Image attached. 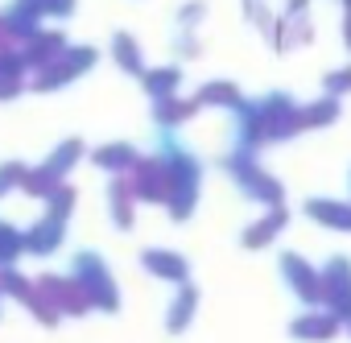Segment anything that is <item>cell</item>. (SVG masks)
I'll return each mask as SVG.
<instances>
[{"label": "cell", "instance_id": "cell-14", "mask_svg": "<svg viewBox=\"0 0 351 343\" xmlns=\"http://www.w3.org/2000/svg\"><path fill=\"white\" fill-rule=\"evenodd\" d=\"M306 215L330 232H351V203H339V199H310L306 203Z\"/></svg>", "mask_w": 351, "mask_h": 343}, {"label": "cell", "instance_id": "cell-24", "mask_svg": "<svg viewBox=\"0 0 351 343\" xmlns=\"http://www.w3.org/2000/svg\"><path fill=\"white\" fill-rule=\"evenodd\" d=\"M34 289H38V281H29V277H25V273H17L13 265H9V269H0V294H9V298L25 302Z\"/></svg>", "mask_w": 351, "mask_h": 343}, {"label": "cell", "instance_id": "cell-21", "mask_svg": "<svg viewBox=\"0 0 351 343\" xmlns=\"http://www.w3.org/2000/svg\"><path fill=\"white\" fill-rule=\"evenodd\" d=\"M335 120H339V99L335 95H322V99L302 108V128H326Z\"/></svg>", "mask_w": 351, "mask_h": 343}, {"label": "cell", "instance_id": "cell-11", "mask_svg": "<svg viewBox=\"0 0 351 343\" xmlns=\"http://www.w3.org/2000/svg\"><path fill=\"white\" fill-rule=\"evenodd\" d=\"M62 240H66V220H58V215L46 211V215L25 232V252H34V257H50Z\"/></svg>", "mask_w": 351, "mask_h": 343}, {"label": "cell", "instance_id": "cell-9", "mask_svg": "<svg viewBox=\"0 0 351 343\" xmlns=\"http://www.w3.org/2000/svg\"><path fill=\"white\" fill-rule=\"evenodd\" d=\"M343 331V322L326 310V306H314V310H302L293 322H289V335L298 343H330L335 335Z\"/></svg>", "mask_w": 351, "mask_h": 343}, {"label": "cell", "instance_id": "cell-20", "mask_svg": "<svg viewBox=\"0 0 351 343\" xmlns=\"http://www.w3.org/2000/svg\"><path fill=\"white\" fill-rule=\"evenodd\" d=\"M79 157H83V141H62V145L46 157V169H50V174L62 182V178L71 174V169L79 165Z\"/></svg>", "mask_w": 351, "mask_h": 343}, {"label": "cell", "instance_id": "cell-7", "mask_svg": "<svg viewBox=\"0 0 351 343\" xmlns=\"http://www.w3.org/2000/svg\"><path fill=\"white\" fill-rule=\"evenodd\" d=\"M38 289L58 306V314H66V318H83L87 310H91V302H87V294L79 289V281L75 277H38Z\"/></svg>", "mask_w": 351, "mask_h": 343}, {"label": "cell", "instance_id": "cell-22", "mask_svg": "<svg viewBox=\"0 0 351 343\" xmlns=\"http://www.w3.org/2000/svg\"><path fill=\"white\" fill-rule=\"evenodd\" d=\"M199 108H236L240 104V87L236 83H207L199 95H195Z\"/></svg>", "mask_w": 351, "mask_h": 343}, {"label": "cell", "instance_id": "cell-29", "mask_svg": "<svg viewBox=\"0 0 351 343\" xmlns=\"http://www.w3.org/2000/svg\"><path fill=\"white\" fill-rule=\"evenodd\" d=\"M343 331H351V322H347V327H343Z\"/></svg>", "mask_w": 351, "mask_h": 343}, {"label": "cell", "instance_id": "cell-12", "mask_svg": "<svg viewBox=\"0 0 351 343\" xmlns=\"http://www.w3.org/2000/svg\"><path fill=\"white\" fill-rule=\"evenodd\" d=\"M195 314H199V289L186 281V285H178V294H173V302L165 310V331L169 335H186L191 322H195Z\"/></svg>", "mask_w": 351, "mask_h": 343}, {"label": "cell", "instance_id": "cell-13", "mask_svg": "<svg viewBox=\"0 0 351 343\" xmlns=\"http://www.w3.org/2000/svg\"><path fill=\"white\" fill-rule=\"evenodd\" d=\"M285 224H289L285 203H281V207H269V215H261L256 224H248V228H244L240 244H244V248H265V244H273V240H277V232H281Z\"/></svg>", "mask_w": 351, "mask_h": 343}, {"label": "cell", "instance_id": "cell-23", "mask_svg": "<svg viewBox=\"0 0 351 343\" xmlns=\"http://www.w3.org/2000/svg\"><path fill=\"white\" fill-rule=\"evenodd\" d=\"M112 50H116V62H120L128 75H145V58H141V46H136L128 34H116V38H112Z\"/></svg>", "mask_w": 351, "mask_h": 343}, {"label": "cell", "instance_id": "cell-4", "mask_svg": "<svg viewBox=\"0 0 351 343\" xmlns=\"http://www.w3.org/2000/svg\"><path fill=\"white\" fill-rule=\"evenodd\" d=\"M318 273H322V289H326V302L322 306L347 327L351 322V261L347 257H330Z\"/></svg>", "mask_w": 351, "mask_h": 343}, {"label": "cell", "instance_id": "cell-5", "mask_svg": "<svg viewBox=\"0 0 351 343\" xmlns=\"http://www.w3.org/2000/svg\"><path fill=\"white\" fill-rule=\"evenodd\" d=\"M281 277H285V285L306 302V310H314V306H322L326 302V289H322V273L306 261V257H298V252H285L281 257Z\"/></svg>", "mask_w": 351, "mask_h": 343}, {"label": "cell", "instance_id": "cell-17", "mask_svg": "<svg viewBox=\"0 0 351 343\" xmlns=\"http://www.w3.org/2000/svg\"><path fill=\"white\" fill-rule=\"evenodd\" d=\"M38 17H46L38 0H17V5L5 13V29H13L21 38H34L38 34Z\"/></svg>", "mask_w": 351, "mask_h": 343}, {"label": "cell", "instance_id": "cell-26", "mask_svg": "<svg viewBox=\"0 0 351 343\" xmlns=\"http://www.w3.org/2000/svg\"><path fill=\"white\" fill-rule=\"evenodd\" d=\"M25 306H29V314H34L42 327H58V318H62V314H58V306H54L42 289H34V294L25 298Z\"/></svg>", "mask_w": 351, "mask_h": 343}, {"label": "cell", "instance_id": "cell-6", "mask_svg": "<svg viewBox=\"0 0 351 343\" xmlns=\"http://www.w3.org/2000/svg\"><path fill=\"white\" fill-rule=\"evenodd\" d=\"M95 67V50L91 46H75V50H62L50 67H42V75H38V91H54V87H66L71 79H79L83 71H91Z\"/></svg>", "mask_w": 351, "mask_h": 343}, {"label": "cell", "instance_id": "cell-18", "mask_svg": "<svg viewBox=\"0 0 351 343\" xmlns=\"http://www.w3.org/2000/svg\"><path fill=\"white\" fill-rule=\"evenodd\" d=\"M141 79H145V91H149L153 104H157V99H173V95H178L182 71H178V67H157V71H145Z\"/></svg>", "mask_w": 351, "mask_h": 343}, {"label": "cell", "instance_id": "cell-2", "mask_svg": "<svg viewBox=\"0 0 351 343\" xmlns=\"http://www.w3.org/2000/svg\"><path fill=\"white\" fill-rule=\"evenodd\" d=\"M71 277H75V281H79V289L87 294L91 310H104V314H116V310H120V289H116L112 269L104 265V257H99V252H79V257H75Z\"/></svg>", "mask_w": 351, "mask_h": 343}, {"label": "cell", "instance_id": "cell-8", "mask_svg": "<svg viewBox=\"0 0 351 343\" xmlns=\"http://www.w3.org/2000/svg\"><path fill=\"white\" fill-rule=\"evenodd\" d=\"M132 195L141 199V203H165L169 199V178H165V165H161V157H141L136 165H132Z\"/></svg>", "mask_w": 351, "mask_h": 343}, {"label": "cell", "instance_id": "cell-25", "mask_svg": "<svg viewBox=\"0 0 351 343\" xmlns=\"http://www.w3.org/2000/svg\"><path fill=\"white\" fill-rule=\"evenodd\" d=\"M21 252H25V236L9 224H0V269H9Z\"/></svg>", "mask_w": 351, "mask_h": 343}, {"label": "cell", "instance_id": "cell-3", "mask_svg": "<svg viewBox=\"0 0 351 343\" xmlns=\"http://www.w3.org/2000/svg\"><path fill=\"white\" fill-rule=\"evenodd\" d=\"M228 174L236 178V187L248 195V199H256V203H269V207H281L285 203V191H281V182L273 178V174H265V169L256 165V153L252 149H236L228 161Z\"/></svg>", "mask_w": 351, "mask_h": 343}, {"label": "cell", "instance_id": "cell-10", "mask_svg": "<svg viewBox=\"0 0 351 343\" xmlns=\"http://www.w3.org/2000/svg\"><path fill=\"white\" fill-rule=\"evenodd\" d=\"M141 265H145V273H153L161 281H173V285H186L191 281V261L182 252H173V248H145Z\"/></svg>", "mask_w": 351, "mask_h": 343}, {"label": "cell", "instance_id": "cell-27", "mask_svg": "<svg viewBox=\"0 0 351 343\" xmlns=\"http://www.w3.org/2000/svg\"><path fill=\"white\" fill-rule=\"evenodd\" d=\"M25 174H29V169L21 161H5V165H0V199H5L9 191H17L25 182Z\"/></svg>", "mask_w": 351, "mask_h": 343}, {"label": "cell", "instance_id": "cell-19", "mask_svg": "<svg viewBox=\"0 0 351 343\" xmlns=\"http://www.w3.org/2000/svg\"><path fill=\"white\" fill-rule=\"evenodd\" d=\"M199 112V104L195 99H178V95H173V99H157V108H153V116H157V124L169 132L173 124H182V120H191Z\"/></svg>", "mask_w": 351, "mask_h": 343}, {"label": "cell", "instance_id": "cell-15", "mask_svg": "<svg viewBox=\"0 0 351 343\" xmlns=\"http://www.w3.org/2000/svg\"><path fill=\"white\" fill-rule=\"evenodd\" d=\"M108 211H112V224L120 228V232H128L132 228V220H136V195H132V187L128 182H112V191H108Z\"/></svg>", "mask_w": 351, "mask_h": 343}, {"label": "cell", "instance_id": "cell-1", "mask_svg": "<svg viewBox=\"0 0 351 343\" xmlns=\"http://www.w3.org/2000/svg\"><path fill=\"white\" fill-rule=\"evenodd\" d=\"M161 165H165V178H169V199H165V207H169V220L173 224H186L191 215H195V203H199V182H203V165H199V157L191 153V149H182V145H165V153H161Z\"/></svg>", "mask_w": 351, "mask_h": 343}, {"label": "cell", "instance_id": "cell-16", "mask_svg": "<svg viewBox=\"0 0 351 343\" xmlns=\"http://www.w3.org/2000/svg\"><path fill=\"white\" fill-rule=\"evenodd\" d=\"M91 161L99 165V169H108V174H124V169H132L136 161H141V153L132 149V145H99L95 153H91Z\"/></svg>", "mask_w": 351, "mask_h": 343}, {"label": "cell", "instance_id": "cell-28", "mask_svg": "<svg viewBox=\"0 0 351 343\" xmlns=\"http://www.w3.org/2000/svg\"><path fill=\"white\" fill-rule=\"evenodd\" d=\"M347 91H351V71H330V75H326V95L339 99V95H347Z\"/></svg>", "mask_w": 351, "mask_h": 343}]
</instances>
